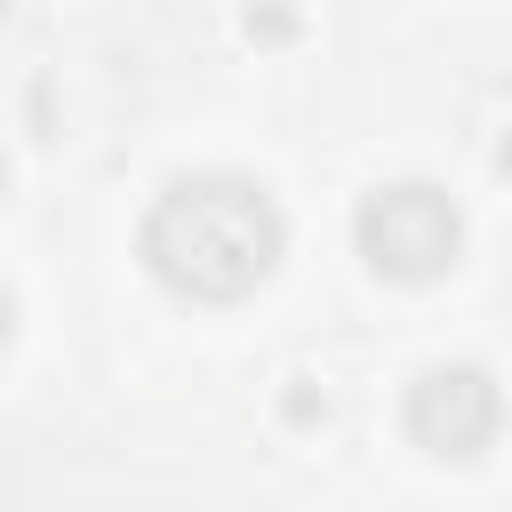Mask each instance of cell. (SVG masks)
<instances>
[{
	"label": "cell",
	"mask_w": 512,
	"mask_h": 512,
	"mask_svg": "<svg viewBox=\"0 0 512 512\" xmlns=\"http://www.w3.org/2000/svg\"><path fill=\"white\" fill-rule=\"evenodd\" d=\"M352 240H360V256H368L384 280L424 288V280H440V272L464 256V216H456V200H448L440 184H384V192L360 200Z\"/></svg>",
	"instance_id": "obj_2"
},
{
	"label": "cell",
	"mask_w": 512,
	"mask_h": 512,
	"mask_svg": "<svg viewBox=\"0 0 512 512\" xmlns=\"http://www.w3.org/2000/svg\"><path fill=\"white\" fill-rule=\"evenodd\" d=\"M288 248L280 200L256 176H176L144 216V264L192 304H240Z\"/></svg>",
	"instance_id": "obj_1"
},
{
	"label": "cell",
	"mask_w": 512,
	"mask_h": 512,
	"mask_svg": "<svg viewBox=\"0 0 512 512\" xmlns=\"http://www.w3.org/2000/svg\"><path fill=\"white\" fill-rule=\"evenodd\" d=\"M0 184H8V168H0Z\"/></svg>",
	"instance_id": "obj_5"
},
{
	"label": "cell",
	"mask_w": 512,
	"mask_h": 512,
	"mask_svg": "<svg viewBox=\"0 0 512 512\" xmlns=\"http://www.w3.org/2000/svg\"><path fill=\"white\" fill-rule=\"evenodd\" d=\"M8 336H16V296L0 288V344H8Z\"/></svg>",
	"instance_id": "obj_4"
},
{
	"label": "cell",
	"mask_w": 512,
	"mask_h": 512,
	"mask_svg": "<svg viewBox=\"0 0 512 512\" xmlns=\"http://www.w3.org/2000/svg\"><path fill=\"white\" fill-rule=\"evenodd\" d=\"M408 440L424 448V456H480L488 440H496V424H504V400H496V384H488V368H464V360H448V368H424L416 384H408Z\"/></svg>",
	"instance_id": "obj_3"
}]
</instances>
